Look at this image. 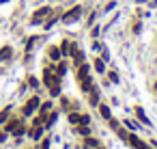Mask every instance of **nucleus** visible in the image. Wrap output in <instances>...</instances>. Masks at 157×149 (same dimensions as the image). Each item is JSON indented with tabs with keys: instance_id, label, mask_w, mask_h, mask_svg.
<instances>
[{
	"instance_id": "obj_1",
	"label": "nucleus",
	"mask_w": 157,
	"mask_h": 149,
	"mask_svg": "<svg viewBox=\"0 0 157 149\" xmlns=\"http://www.w3.org/2000/svg\"><path fill=\"white\" fill-rule=\"evenodd\" d=\"M80 13H82V9H80V7H76V9H71V11H67V13H65V17H62V22H67V24H71V22H76L78 17H80Z\"/></svg>"
},
{
	"instance_id": "obj_2",
	"label": "nucleus",
	"mask_w": 157,
	"mask_h": 149,
	"mask_svg": "<svg viewBox=\"0 0 157 149\" xmlns=\"http://www.w3.org/2000/svg\"><path fill=\"white\" fill-rule=\"evenodd\" d=\"M37 106H39V97H32V99L28 102V104L24 106V115H32Z\"/></svg>"
},
{
	"instance_id": "obj_3",
	"label": "nucleus",
	"mask_w": 157,
	"mask_h": 149,
	"mask_svg": "<svg viewBox=\"0 0 157 149\" xmlns=\"http://www.w3.org/2000/svg\"><path fill=\"white\" fill-rule=\"evenodd\" d=\"M127 138H129V143H131V145H134L136 149H149V147H146V145H144V143L140 141V138H138V136H134V134H129Z\"/></svg>"
},
{
	"instance_id": "obj_4",
	"label": "nucleus",
	"mask_w": 157,
	"mask_h": 149,
	"mask_svg": "<svg viewBox=\"0 0 157 149\" xmlns=\"http://www.w3.org/2000/svg\"><path fill=\"white\" fill-rule=\"evenodd\" d=\"M48 13H50V9H48V7H43V9H39V11H37V13L32 15V24H39V20H41L43 15H48Z\"/></svg>"
},
{
	"instance_id": "obj_5",
	"label": "nucleus",
	"mask_w": 157,
	"mask_h": 149,
	"mask_svg": "<svg viewBox=\"0 0 157 149\" xmlns=\"http://www.w3.org/2000/svg\"><path fill=\"white\" fill-rule=\"evenodd\" d=\"M71 56L76 59V65H82V63H84V54H82L80 50H76V48H71Z\"/></svg>"
},
{
	"instance_id": "obj_6",
	"label": "nucleus",
	"mask_w": 157,
	"mask_h": 149,
	"mask_svg": "<svg viewBox=\"0 0 157 149\" xmlns=\"http://www.w3.org/2000/svg\"><path fill=\"white\" fill-rule=\"evenodd\" d=\"M11 45H4V48H0V61H4V59H11Z\"/></svg>"
},
{
	"instance_id": "obj_7",
	"label": "nucleus",
	"mask_w": 157,
	"mask_h": 149,
	"mask_svg": "<svg viewBox=\"0 0 157 149\" xmlns=\"http://www.w3.org/2000/svg\"><path fill=\"white\" fill-rule=\"evenodd\" d=\"M50 59H52V61H60V48L52 45V48H50Z\"/></svg>"
},
{
	"instance_id": "obj_8",
	"label": "nucleus",
	"mask_w": 157,
	"mask_h": 149,
	"mask_svg": "<svg viewBox=\"0 0 157 149\" xmlns=\"http://www.w3.org/2000/svg\"><path fill=\"white\" fill-rule=\"evenodd\" d=\"M88 93H90V104H93V106H95V104H97V102H99V91H97V89H93V87H90V91H88Z\"/></svg>"
},
{
	"instance_id": "obj_9",
	"label": "nucleus",
	"mask_w": 157,
	"mask_h": 149,
	"mask_svg": "<svg viewBox=\"0 0 157 149\" xmlns=\"http://www.w3.org/2000/svg\"><path fill=\"white\" fill-rule=\"evenodd\" d=\"M41 132H43V130H41V125H34V128L30 130V138H34V141H39Z\"/></svg>"
},
{
	"instance_id": "obj_10",
	"label": "nucleus",
	"mask_w": 157,
	"mask_h": 149,
	"mask_svg": "<svg viewBox=\"0 0 157 149\" xmlns=\"http://www.w3.org/2000/svg\"><path fill=\"white\" fill-rule=\"evenodd\" d=\"M136 115H138V117H140V121H142V123H144V125H151V121H149V119H146V115L142 113V108H136Z\"/></svg>"
},
{
	"instance_id": "obj_11",
	"label": "nucleus",
	"mask_w": 157,
	"mask_h": 149,
	"mask_svg": "<svg viewBox=\"0 0 157 149\" xmlns=\"http://www.w3.org/2000/svg\"><path fill=\"white\" fill-rule=\"evenodd\" d=\"M69 121H71V125H78V123H82V117L71 113V115H69Z\"/></svg>"
},
{
	"instance_id": "obj_12",
	"label": "nucleus",
	"mask_w": 157,
	"mask_h": 149,
	"mask_svg": "<svg viewBox=\"0 0 157 149\" xmlns=\"http://www.w3.org/2000/svg\"><path fill=\"white\" fill-rule=\"evenodd\" d=\"M95 69H97L99 73H103V71H106V65H103V61H101V59L95 61Z\"/></svg>"
},
{
	"instance_id": "obj_13",
	"label": "nucleus",
	"mask_w": 157,
	"mask_h": 149,
	"mask_svg": "<svg viewBox=\"0 0 157 149\" xmlns=\"http://www.w3.org/2000/svg\"><path fill=\"white\" fill-rule=\"evenodd\" d=\"M56 119H58V113H52V115H50V119L45 121V125L50 128V125H52V123H54V121H56Z\"/></svg>"
},
{
	"instance_id": "obj_14",
	"label": "nucleus",
	"mask_w": 157,
	"mask_h": 149,
	"mask_svg": "<svg viewBox=\"0 0 157 149\" xmlns=\"http://www.w3.org/2000/svg\"><path fill=\"white\" fill-rule=\"evenodd\" d=\"M101 115H103L106 119H110V117H112V115H110V108H108V106H101Z\"/></svg>"
},
{
	"instance_id": "obj_15",
	"label": "nucleus",
	"mask_w": 157,
	"mask_h": 149,
	"mask_svg": "<svg viewBox=\"0 0 157 149\" xmlns=\"http://www.w3.org/2000/svg\"><path fill=\"white\" fill-rule=\"evenodd\" d=\"M65 71H67V65H62V63H60V65H58V73H60V76H62V73H65Z\"/></svg>"
},
{
	"instance_id": "obj_16",
	"label": "nucleus",
	"mask_w": 157,
	"mask_h": 149,
	"mask_svg": "<svg viewBox=\"0 0 157 149\" xmlns=\"http://www.w3.org/2000/svg\"><path fill=\"white\" fill-rule=\"evenodd\" d=\"M7 113H9V108L4 110V113H0V123H4V119H7Z\"/></svg>"
},
{
	"instance_id": "obj_17",
	"label": "nucleus",
	"mask_w": 157,
	"mask_h": 149,
	"mask_svg": "<svg viewBox=\"0 0 157 149\" xmlns=\"http://www.w3.org/2000/svg\"><path fill=\"white\" fill-rule=\"evenodd\" d=\"M125 125H129V128H131V130H136V128H138V125L134 123V121H125Z\"/></svg>"
},
{
	"instance_id": "obj_18",
	"label": "nucleus",
	"mask_w": 157,
	"mask_h": 149,
	"mask_svg": "<svg viewBox=\"0 0 157 149\" xmlns=\"http://www.w3.org/2000/svg\"><path fill=\"white\" fill-rule=\"evenodd\" d=\"M41 149H50V141H43V145H41Z\"/></svg>"
},
{
	"instance_id": "obj_19",
	"label": "nucleus",
	"mask_w": 157,
	"mask_h": 149,
	"mask_svg": "<svg viewBox=\"0 0 157 149\" xmlns=\"http://www.w3.org/2000/svg\"><path fill=\"white\" fill-rule=\"evenodd\" d=\"M4 2H9V0H0V4H4Z\"/></svg>"
},
{
	"instance_id": "obj_20",
	"label": "nucleus",
	"mask_w": 157,
	"mask_h": 149,
	"mask_svg": "<svg viewBox=\"0 0 157 149\" xmlns=\"http://www.w3.org/2000/svg\"><path fill=\"white\" fill-rule=\"evenodd\" d=\"M0 141H2V134H0Z\"/></svg>"
}]
</instances>
